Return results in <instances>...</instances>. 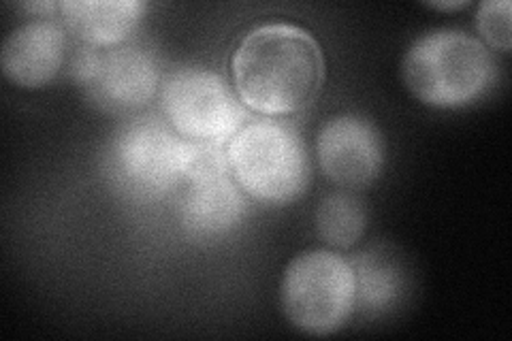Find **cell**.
<instances>
[{"label":"cell","mask_w":512,"mask_h":341,"mask_svg":"<svg viewBox=\"0 0 512 341\" xmlns=\"http://www.w3.org/2000/svg\"><path fill=\"white\" fill-rule=\"evenodd\" d=\"M235 92L248 109L269 118L299 113L314 103L325 81L318 41L295 24L252 28L231 58Z\"/></svg>","instance_id":"obj_1"},{"label":"cell","mask_w":512,"mask_h":341,"mask_svg":"<svg viewBox=\"0 0 512 341\" xmlns=\"http://www.w3.org/2000/svg\"><path fill=\"white\" fill-rule=\"evenodd\" d=\"M402 79L421 103L436 109L472 105L493 81L483 41L468 32L440 28L416 39L402 58Z\"/></svg>","instance_id":"obj_2"},{"label":"cell","mask_w":512,"mask_h":341,"mask_svg":"<svg viewBox=\"0 0 512 341\" xmlns=\"http://www.w3.org/2000/svg\"><path fill=\"white\" fill-rule=\"evenodd\" d=\"M227 162L237 186L265 205L291 203L310 184L306 145L280 122L246 124L229 141Z\"/></svg>","instance_id":"obj_3"},{"label":"cell","mask_w":512,"mask_h":341,"mask_svg":"<svg viewBox=\"0 0 512 341\" xmlns=\"http://www.w3.org/2000/svg\"><path fill=\"white\" fill-rule=\"evenodd\" d=\"M280 305L286 320L301 333L340 331L357 307L355 269L335 252H303L284 269Z\"/></svg>","instance_id":"obj_4"},{"label":"cell","mask_w":512,"mask_h":341,"mask_svg":"<svg viewBox=\"0 0 512 341\" xmlns=\"http://www.w3.org/2000/svg\"><path fill=\"white\" fill-rule=\"evenodd\" d=\"M160 105L173 131L195 143L231 141L246 122V109L227 79L210 69L171 73L163 81Z\"/></svg>","instance_id":"obj_5"},{"label":"cell","mask_w":512,"mask_h":341,"mask_svg":"<svg viewBox=\"0 0 512 341\" xmlns=\"http://www.w3.org/2000/svg\"><path fill=\"white\" fill-rule=\"evenodd\" d=\"M207 143L188 141L165 124L143 120L131 124L116 141V165L124 180L148 194H163L188 182L203 158Z\"/></svg>","instance_id":"obj_6"},{"label":"cell","mask_w":512,"mask_h":341,"mask_svg":"<svg viewBox=\"0 0 512 341\" xmlns=\"http://www.w3.org/2000/svg\"><path fill=\"white\" fill-rule=\"evenodd\" d=\"M73 75L88 99L105 111H135L158 86L154 58L135 45L88 47L75 58Z\"/></svg>","instance_id":"obj_7"},{"label":"cell","mask_w":512,"mask_h":341,"mask_svg":"<svg viewBox=\"0 0 512 341\" xmlns=\"http://www.w3.org/2000/svg\"><path fill=\"white\" fill-rule=\"evenodd\" d=\"M320 169L348 190L372 186L384 167V141L378 128L359 116H335L316 137Z\"/></svg>","instance_id":"obj_8"},{"label":"cell","mask_w":512,"mask_h":341,"mask_svg":"<svg viewBox=\"0 0 512 341\" xmlns=\"http://www.w3.org/2000/svg\"><path fill=\"white\" fill-rule=\"evenodd\" d=\"M227 156L216 145L207 148L199 167L188 177L190 188L180 203L184 229L195 237H216L229 233L246 214L244 190L227 175Z\"/></svg>","instance_id":"obj_9"},{"label":"cell","mask_w":512,"mask_h":341,"mask_svg":"<svg viewBox=\"0 0 512 341\" xmlns=\"http://www.w3.org/2000/svg\"><path fill=\"white\" fill-rule=\"evenodd\" d=\"M67 35L50 20L28 22L15 28L3 43L0 64L15 86L43 88L58 75L64 62Z\"/></svg>","instance_id":"obj_10"},{"label":"cell","mask_w":512,"mask_h":341,"mask_svg":"<svg viewBox=\"0 0 512 341\" xmlns=\"http://www.w3.org/2000/svg\"><path fill=\"white\" fill-rule=\"evenodd\" d=\"M64 24L90 47H116L133 35L146 5L139 0H64Z\"/></svg>","instance_id":"obj_11"},{"label":"cell","mask_w":512,"mask_h":341,"mask_svg":"<svg viewBox=\"0 0 512 341\" xmlns=\"http://www.w3.org/2000/svg\"><path fill=\"white\" fill-rule=\"evenodd\" d=\"M316 233L333 248H350L363 237L367 226L365 205L348 192L329 194L316 209Z\"/></svg>","instance_id":"obj_12"},{"label":"cell","mask_w":512,"mask_h":341,"mask_svg":"<svg viewBox=\"0 0 512 341\" xmlns=\"http://www.w3.org/2000/svg\"><path fill=\"white\" fill-rule=\"evenodd\" d=\"M355 275H357V299L363 303L365 310H384L404 288L402 275L395 269L393 263L384 261L378 254H363L359 261Z\"/></svg>","instance_id":"obj_13"},{"label":"cell","mask_w":512,"mask_h":341,"mask_svg":"<svg viewBox=\"0 0 512 341\" xmlns=\"http://www.w3.org/2000/svg\"><path fill=\"white\" fill-rule=\"evenodd\" d=\"M510 15H512V5L508 0H487L478 7L476 11V28L478 35L483 37L487 45H491L493 50L510 52Z\"/></svg>","instance_id":"obj_14"},{"label":"cell","mask_w":512,"mask_h":341,"mask_svg":"<svg viewBox=\"0 0 512 341\" xmlns=\"http://www.w3.org/2000/svg\"><path fill=\"white\" fill-rule=\"evenodd\" d=\"M22 9L35 13V15H50L56 11V5L54 3H26V5H22Z\"/></svg>","instance_id":"obj_15"},{"label":"cell","mask_w":512,"mask_h":341,"mask_svg":"<svg viewBox=\"0 0 512 341\" xmlns=\"http://www.w3.org/2000/svg\"><path fill=\"white\" fill-rule=\"evenodd\" d=\"M427 5L434 7V9H440V11H451V9L468 7L470 3H468V0H453V3H427Z\"/></svg>","instance_id":"obj_16"}]
</instances>
